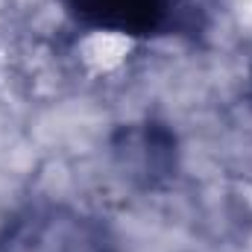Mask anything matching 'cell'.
<instances>
[{
	"mask_svg": "<svg viewBox=\"0 0 252 252\" xmlns=\"http://www.w3.org/2000/svg\"><path fill=\"white\" fill-rule=\"evenodd\" d=\"M73 24L124 38H164L193 27V0H59Z\"/></svg>",
	"mask_w": 252,
	"mask_h": 252,
	"instance_id": "cell-1",
	"label": "cell"
}]
</instances>
